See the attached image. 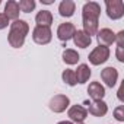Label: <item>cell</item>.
Masks as SVG:
<instances>
[{"instance_id": "5b68a950", "label": "cell", "mask_w": 124, "mask_h": 124, "mask_svg": "<svg viewBox=\"0 0 124 124\" xmlns=\"http://www.w3.org/2000/svg\"><path fill=\"white\" fill-rule=\"evenodd\" d=\"M53 38V32L50 29V26H35L32 31V39L39 44V45H45L51 41Z\"/></svg>"}, {"instance_id": "44dd1931", "label": "cell", "mask_w": 124, "mask_h": 124, "mask_svg": "<svg viewBox=\"0 0 124 124\" xmlns=\"http://www.w3.org/2000/svg\"><path fill=\"white\" fill-rule=\"evenodd\" d=\"M114 117H115V120L120 121V123L124 121V107H123V105H120V107H117V108L114 109Z\"/></svg>"}, {"instance_id": "e0dca14e", "label": "cell", "mask_w": 124, "mask_h": 124, "mask_svg": "<svg viewBox=\"0 0 124 124\" xmlns=\"http://www.w3.org/2000/svg\"><path fill=\"white\" fill-rule=\"evenodd\" d=\"M35 22L38 26H50L53 23V13L50 10H41L35 16Z\"/></svg>"}, {"instance_id": "ac0fdd59", "label": "cell", "mask_w": 124, "mask_h": 124, "mask_svg": "<svg viewBox=\"0 0 124 124\" xmlns=\"http://www.w3.org/2000/svg\"><path fill=\"white\" fill-rule=\"evenodd\" d=\"M63 61H64L66 64H70V66L78 64V61H79V54H78V51H75V50H72V48L64 50V51H63Z\"/></svg>"}, {"instance_id": "5bb4252c", "label": "cell", "mask_w": 124, "mask_h": 124, "mask_svg": "<svg viewBox=\"0 0 124 124\" xmlns=\"http://www.w3.org/2000/svg\"><path fill=\"white\" fill-rule=\"evenodd\" d=\"M75 9H76V3L73 0H63L58 6V13L63 18H70L75 15Z\"/></svg>"}, {"instance_id": "d4e9b609", "label": "cell", "mask_w": 124, "mask_h": 124, "mask_svg": "<svg viewBox=\"0 0 124 124\" xmlns=\"http://www.w3.org/2000/svg\"><path fill=\"white\" fill-rule=\"evenodd\" d=\"M123 88H124V86L121 85V86H120V89H118V99H120L121 102L124 101V96H123Z\"/></svg>"}, {"instance_id": "30bf717a", "label": "cell", "mask_w": 124, "mask_h": 124, "mask_svg": "<svg viewBox=\"0 0 124 124\" xmlns=\"http://www.w3.org/2000/svg\"><path fill=\"white\" fill-rule=\"evenodd\" d=\"M96 38H98L99 45L108 47V45H112L115 42V32L109 28H102L101 31L96 32Z\"/></svg>"}, {"instance_id": "9a60e30c", "label": "cell", "mask_w": 124, "mask_h": 124, "mask_svg": "<svg viewBox=\"0 0 124 124\" xmlns=\"http://www.w3.org/2000/svg\"><path fill=\"white\" fill-rule=\"evenodd\" d=\"M19 13H21V10H19V6H18V2H15V0H9V2L6 3V6H5V16L10 21H18V18H19Z\"/></svg>"}, {"instance_id": "3957f363", "label": "cell", "mask_w": 124, "mask_h": 124, "mask_svg": "<svg viewBox=\"0 0 124 124\" xmlns=\"http://www.w3.org/2000/svg\"><path fill=\"white\" fill-rule=\"evenodd\" d=\"M107 6V15L109 19L117 21L124 16V3L123 0H107L105 2Z\"/></svg>"}, {"instance_id": "6da1fadb", "label": "cell", "mask_w": 124, "mask_h": 124, "mask_svg": "<svg viewBox=\"0 0 124 124\" xmlns=\"http://www.w3.org/2000/svg\"><path fill=\"white\" fill-rule=\"evenodd\" d=\"M99 15H101V6L96 2H88L83 5L82 9V22H83V32L88 34L91 38L92 35H96L98 23H99Z\"/></svg>"}, {"instance_id": "484cf974", "label": "cell", "mask_w": 124, "mask_h": 124, "mask_svg": "<svg viewBox=\"0 0 124 124\" xmlns=\"http://www.w3.org/2000/svg\"><path fill=\"white\" fill-rule=\"evenodd\" d=\"M41 2H42L44 5H51V3H53V0H41Z\"/></svg>"}, {"instance_id": "2e32d148", "label": "cell", "mask_w": 124, "mask_h": 124, "mask_svg": "<svg viewBox=\"0 0 124 124\" xmlns=\"http://www.w3.org/2000/svg\"><path fill=\"white\" fill-rule=\"evenodd\" d=\"M75 75H76V82L78 83H86L89 80L92 72H91V69H89L88 64H79L78 69H76V72H75Z\"/></svg>"}, {"instance_id": "83f0119b", "label": "cell", "mask_w": 124, "mask_h": 124, "mask_svg": "<svg viewBox=\"0 0 124 124\" xmlns=\"http://www.w3.org/2000/svg\"><path fill=\"white\" fill-rule=\"evenodd\" d=\"M76 124H85V123H76Z\"/></svg>"}, {"instance_id": "4316f807", "label": "cell", "mask_w": 124, "mask_h": 124, "mask_svg": "<svg viewBox=\"0 0 124 124\" xmlns=\"http://www.w3.org/2000/svg\"><path fill=\"white\" fill-rule=\"evenodd\" d=\"M57 124H73L72 121H60V123H57Z\"/></svg>"}, {"instance_id": "603a6c76", "label": "cell", "mask_w": 124, "mask_h": 124, "mask_svg": "<svg viewBox=\"0 0 124 124\" xmlns=\"http://www.w3.org/2000/svg\"><path fill=\"white\" fill-rule=\"evenodd\" d=\"M115 57H117V60L120 63H124V47H117Z\"/></svg>"}, {"instance_id": "4fadbf2b", "label": "cell", "mask_w": 124, "mask_h": 124, "mask_svg": "<svg viewBox=\"0 0 124 124\" xmlns=\"http://www.w3.org/2000/svg\"><path fill=\"white\" fill-rule=\"evenodd\" d=\"M73 42H75V45L79 47V48H86V47L91 45L92 38H91L88 34H85L82 29H76V32H75V35H73Z\"/></svg>"}, {"instance_id": "9c48e42d", "label": "cell", "mask_w": 124, "mask_h": 124, "mask_svg": "<svg viewBox=\"0 0 124 124\" xmlns=\"http://www.w3.org/2000/svg\"><path fill=\"white\" fill-rule=\"evenodd\" d=\"M67 115H69V118H70L72 121H75V123H83V121L86 120V117H88V109H86L85 107L76 104V105H73V107L69 108Z\"/></svg>"}, {"instance_id": "7402d4cb", "label": "cell", "mask_w": 124, "mask_h": 124, "mask_svg": "<svg viewBox=\"0 0 124 124\" xmlns=\"http://www.w3.org/2000/svg\"><path fill=\"white\" fill-rule=\"evenodd\" d=\"M115 42H117V47H124V31H120L118 34H115Z\"/></svg>"}, {"instance_id": "8992f818", "label": "cell", "mask_w": 124, "mask_h": 124, "mask_svg": "<svg viewBox=\"0 0 124 124\" xmlns=\"http://www.w3.org/2000/svg\"><path fill=\"white\" fill-rule=\"evenodd\" d=\"M69 105H70V99H69V96H66V95H55V96L51 98V101H50V104H48L50 109H51L53 112H57V114L66 111V109L69 108Z\"/></svg>"}, {"instance_id": "8fae6325", "label": "cell", "mask_w": 124, "mask_h": 124, "mask_svg": "<svg viewBox=\"0 0 124 124\" xmlns=\"http://www.w3.org/2000/svg\"><path fill=\"white\" fill-rule=\"evenodd\" d=\"M88 93L93 101H102V98L105 96V88L99 82H92L88 86Z\"/></svg>"}, {"instance_id": "d6986e66", "label": "cell", "mask_w": 124, "mask_h": 124, "mask_svg": "<svg viewBox=\"0 0 124 124\" xmlns=\"http://www.w3.org/2000/svg\"><path fill=\"white\" fill-rule=\"evenodd\" d=\"M61 78H63V82L67 83L69 86H75L78 82H76V75H75V70L72 69H66L63 72V75H61Z\"/></svg>"}, {"instance_id": "ba28073f", "label": "cell", "mask_w": 124, "mask_h": 124, "mask_svg": "<svg viewBox=\"0 0 124 124\" xmlns=\"http://www.w3.org/2000/svg\"><path fill=\"white\" fill-rule=\"evenodd\" d=\"M101 79H102V82H104L108 88H112V86H115V83H117V80H118V70H117L115 67H112V66L105 67V69L101 72Z\"/></svg>"}, {"instance_id": "7a4b0ae2", "label": "cell", "mask_w": 124, "mask_h": 124, "mask_svg": "<svg viewBox=\"0 0 124 124\" xmlns=\"http://www.w3.org/2000/svg\"><path fill=\"white\" fill-rule=\"evenodd\" d=\"M29 32V25L26 21L18 19L13 21V23H10V31L8 35V41L10 44V47L13 48H21L25 44V38Z\"/></svg>"}, {"instance_id": "ffe728a7", "label": "cell", "mask_w": 124, "mask_h": 124, "mask_svg": "<svg viewBox=\"0 0 124 124\" xmlns=\"http://www.w3.org/2000/svg\"><path fill=\"white\" fill-rule=\"evenodd\" d=\"M19 6V10L23 12V13H29L35 9V2L34 0H21V2L18 3Z\"/></svg>"}, {"instance_id": "52a82bcc", "label": "cell", "mask_w": 124, "mask_h": 124, "mask_svg": "<svg viewBox=\"0 0 124 124\" xmlns=\"http://www.w3.org/2000/svg\"><path fill=\"white\" fill-rule=\"evenodd\" d=\"M76 32V26L72 22H64V23H60L57 28V38L63 42H67L69 39L73 38Z\"/></svg>"}, {"instance_id": "7c38bea8", "label": "cell", "mask_w": 124, "mask_h": 124, "mask_svg": "<svg viewBox=\"0 0 124 124\" xmlns=\"http://www.w3.org/2000/svg\"><path fill=\"white\" fill-rule=\"evenodd\" d=\"M89 114H92L93 117H104L108 112V105L104 101H93L92 104H89Z\"/></svg>"}, {"instance_id": "277c9868", "label": "cell", "mask_w": 124, "mask_h": 124, "mask_svg": "<svg viewBox=\"0 0 124 124\" xmlns=\"http://www.w3.org/2000/svg\"><path fill=\"white\" fill-rule=\"evenodd\" d=\"M89 61L93 64V66H99L102 63L109 58V48L108 47H104V45H99V47H95L91 54H89Z\"/></svg>"}, {"instance_id": "cb8c5ba5", "label": "cell", "mask_w": 124, "mask_h": 124, "mask_svg": "<svg viewBox=\"0 0 124 124\" xmlns=\"http://www.w3.org/2000/svg\"><path fill=\"white\" fill-rule=\"evenodd\" d=\"M9 25V19L5 16V13H0V29H5Z\"/></svg>"}]
</instances>
